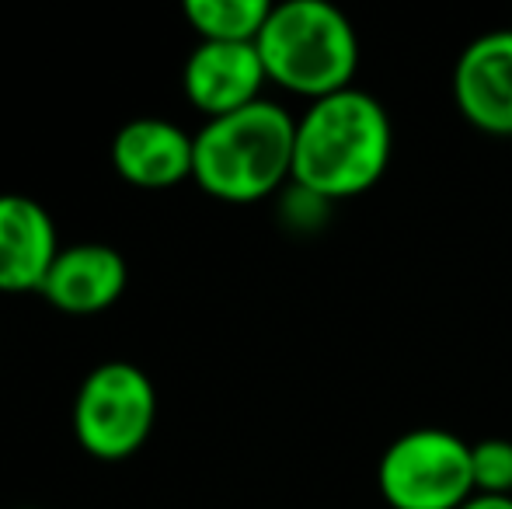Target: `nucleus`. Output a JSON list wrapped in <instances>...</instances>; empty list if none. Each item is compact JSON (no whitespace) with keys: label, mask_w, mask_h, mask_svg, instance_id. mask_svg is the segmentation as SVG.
Masks as SVG:
<instances>
[{"label":"nucleus","mask_w":512,"mask_h":509,"mask_svg":"<svg viewBox=\"0 0 512 509\" xmlns=\"http://www.w3.org/2000/svg\"><path fill=\"white\" fill-rule=\"evenodd\" d=\"M126 283H129L126 258L115 252L112 245L84 241V245L60 248V255H56L53 269H49L39 293L60 314L91 318V314L108 311L122 297Z\"/></svg>","instance_id":"1a4fd4ad"},{"label":"nucleus","mask_w":512,"mask_h":509,"mask_svg":"<svg viewBox=\"0 0 512 509\" xmlns=\"http://www.w3.org/2000/svg\"><path fill=\"white\" fill-rule=\"evenodd\" d=\"M53 213L32 196H0V293H39L60 255Z\"/></svg>","instance_id":"6e6552de"},{"label":"nucleus","mask_w":512,"mask_h":509,"mask_svg":"<svg viewBox=\"0 0 512 509\" xmlns=\"http://www.w3.org/2000/svg\"><path fill=\"white\" fill-rule=\"evenodd\" d=\"M185 21L199 42H258L272 14L269 0H185Z\"/></svg>","instance_id":"9b49d317"},{"label":"nucleus","mask_w":512,"mask_h":509,"mask_svg":"<svg viewBox=\"0 0 512 509\" xmlns=\"http://www.w3.org/2000/svg\"><path fill=\"white\" fill-rule=\"evenodd\" d=\"M471 471L478 496H512V440L488 436L471 443Z\"/></svg>","instance_id":"f8f14e48"},{"label":"nucleus","mask_w":512,"mask_h":509,"mask_svg":"<svg viewBox=\"0 0 512 509\" xmlns=\"http://www.w3.org/2000/svg\"><path fill=\"white\" fill-rule=\"evenodd\" d=\"M297 119L276 102H255L241 112L206 119L196 133L192 178L220 203L248 206L293 182Z\"/></svg>","instance_id":"f03ea898"},{"label":"nucleus","mask_w":512,"mask_h":509,"mask_svg":"<svg viewBox=\"0 0 512 509\" xmlns=\"http://www.w3.org/2000/svg\"><path fill=\"white\" fill-rule=\"evenodd\" d=\"M269 84L255 42H199L182 70L185 98L206 119H220L262 102Z\"/></svg>","instance_id":"423d86ee"},{"label":"nucleus","mask_w":512,"mask_h":509,"mask_svg":"<svg viewBox=\"0 0 512 509\" xmlns=\"http://www.w3.org/2000/svg\"><path fill=\"white\" fill-rule=\"evenodd\" d=\"M255 46L269 81L310 102L352 88L359 67L356 28L328 0L272 4Z\"/></svg>","instance_id":"7ed1b4c3"},{"label":"nucleus","mask_w":512,"mask_h":509,"mask_svg":"<svg viewBox=\"0 0 512 509\" xmlns=\"http://www.w3.org/2000/svg\"><path fill=\"white\" fill-rule=\"evenodd\" d=\"M157 391L136 363L108 360L84 377L74 398L77 443L98 461H126L147 443Z\"/></svg>","instance_id":"39448f33"},{"label":"nucleus","mask_w":512,"mask_h":509,"mask_svg":"<svg viewBox=\"0 0 512 509\" xmlns=\"http://www.w3.org/2000/svg\"><path fill=\"white\" fill-rule=\"evenodd\" d=\"M192 161H196V136L168 119H133L112 140L115 171L136 189H171L192 178Z\"/></svg>","instance_id":"9d476101"},{"label":"nucleus","mask_w":512,"mask_h":509,"mask_svg":"<svg viewBox=\"0 0 512 509\" xmlns=\"http://www.w3.org/2000/svg\"><path fill=\"white\" fill-rule=\"evenodd\" d=\"M391 116L363 88H345L310 102L297 119L293 185L317 203H335L373 189L391 164Z\"/></svg>","instance_id":"f257e3e1"},{"label":"nucleus","mask_w":512,"mask_h":509,"mask_svg":"<svg viewBox=\"0 0 512 509\" xmlns=\"http://www.w3.org/2000/svg\"><path fill=\"white\" fill-rule=\"evenodd\" d=\"M453 102L474 129L512 136V28L471 42L453 67Z\"/></svg>","instance_id":"0eeeda50"},{"label":"nucleus","mask_w":512,"mask_h":509,"mask_svg":"<svg viewBox=\"0 0 512 509\" xmlns=\"http://www.w3.org/2000/svg\"><path fill=\"white\" fill-rule=\"evenodd\" d=\"M377 485L391 509H460L474 496L471 443L450 429H408L380 457Z\"/></svg>","instance_id":"20e7f679"},{"label":"nucleus","mask_w":512,"mask_h":509,"mask_svg":"<svg viewBox=\"0 0 512 509\" xmlns=\"http://www.w3.org/2000/svg\"><path fill=\"white\" fill-rule=\"evenodd\" d=\"M460 509H512V496H478L474 492Z\"/></svg>","instance_id":"ddd939ff"},{"label":"nucleus","mask_w":512,"mask_h":509,"mask_svg":"<svg viewBox=\"0 0 512 509\" xmlns=\"http://www.w3.org/2000/svg\"><path fill=\"white\" fill-rule=\"evenodd\" d=\"M25 509H32V506H25Z\"/></svg>","instance_id":"4468645a"}]
</instances>
